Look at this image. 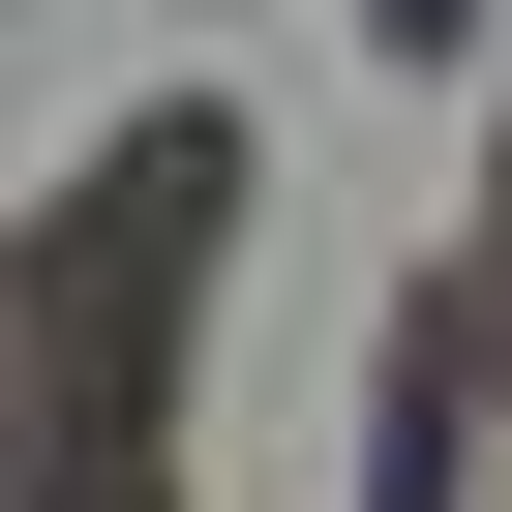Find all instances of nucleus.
Instances as JSON below:
<instances>
[{"label":"nucleus","instance_id":"1","mask_svg":"<svg viewBox=\"0 0 512 512\" xmlns=\"http://www.w3.org/2000/svg\"><path fill=\"white\" fill-rule=\"evenodd\" d=\"M181 211H211V151H121L91 181V241L31 272V512H151V272H181Z\"/></svg>","mask_w":512,"mask_h":512}]
</instances>
